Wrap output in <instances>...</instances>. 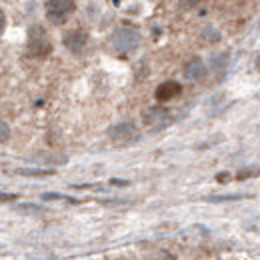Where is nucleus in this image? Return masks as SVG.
Wrapping results in <instances>:
<instances>
[{
	"label": "nucleus",
	"instance_id": "f257e3e1",
	"mask_svg": "<svg viewBox=\"0 0 260 260\" xmlns=\"http://www.w3.org/2000/svg\"><path fill=\"white\" fill-rule=\"evenodd\" d=\"M140 44V34L134 28H128V26H122V28H116L112 36H110V46L116 50V52H132L136 50Z\"/></svg>",
	"mask_w": 260,
	"mask_h": 260
},
{
	"label": "nucleus",
	"instance_id": "f03ea898",
	"mask_svg": "<svg viewBox=\"0 0 260 260\" xmlns=\"http://www.w3.org/2000/svg\"><path fill=\"white\" fill-rule=\"evenodd\" d=\"M52 44L48 40V34L42 26H30L28 30V44H26V52L30 56H46L50 54Z\"/></svg>",
	"mask_w": 260,
	"mask_h": 260
},
{
	"label": "nucleus",
	"instance_id": "7ed1b4c3",
	"mask_svg": "<svg viewBox=\"0 0 260 260\" xmlns=\"http://www.w3.org/2000/svg\"><path fill=\"white\" fill-rule=\"evenodd\" d=\"M74 0H48L46 2V16L54 24H62L66 18L74 12Z\"/></svg>",
	"mask_w": 260,
	"mask_h": 260
},
{
	"label": "nucleus",
	"instance_id": "20e7f679",
	"mask_svg": "<svg viewBox=\"0 0 260 260\" xmlns=\"http://www.w3.org/2000/svg\"><path fill=\"white\" fill-rule=\"evenodd\" d=\"M108 138L114 140V142H130L138 136V130L132 122H120V124H114L108 128Z\"/></svg>",
	"mask_w": 260,
	"mask_h": 260
},
{
	"label": "nucleus",
	"instance_id": "39448f33",
	"mask_svg": "<svg viewBox=\"0 0 260 260\" xmlns=\"http://www.w3.org/2000/svg\"><path fill=\"white\" fill-rule=\"evenodd\" d=\"M62 44L72 54H80L88 44V34L82 32V30H68L62 36Z\"/></svg>",
	"mask_w": 260,
	"mask_h": 260
},
{
	"label": "nucleus",
	"instance_id": "423d86ee",
	"mask_svg": "<svg viewBox=\"0 0 260 260\" xmlns=\"http://www.w3.org/2000/svg\"><path fill=\"white\" fill-rule=\"evenodd\" d=\"M180 90H182V86H180L176 80H166V82H162V84L156 88L154 96H156L158 102H168V100H172V98L178 96Z\"/></svg>",
	"mask_w": 260,
	"mask_h": 260
},
{
	"label": "nucleus",
	"instance_id": "0eeeda50",
	"mask_svg": "<svg viewBox=\"0 0 260 260\" xmlns=\"http://www.w3.org/2000/svg\"><path fill=\"white\" fill-rule=\"evenodd\" d=\"M144 122L148 124V126H158V124H162L166 122V118H168V110L164 108V106H150L146 112H144Z\"/></svg>",
	"mask_w": 260,
	"mask_h": 260
},
{
	"label": "nucleus",
	"instance_id": "6e6552de",
	"mask_svg": "<svg viewBox=\"0 0 260 260\" xmlns=\"http://www.w3.org/2000/svg\"><path fill=\"white\" fill-rule=\"evenodd\" d=\"M184 76L188 80H202L206 76V64L200 58H192L184 64Z\"/></svg>",
	"mask_w": 260,
	"mask_h": 260
},
{
	"label": "nucleus",
	"instance_id": "1a4fd4ad",
	"mask_svg": "<svg viewBox=\"0 0 260 260\" xmlns=\"http://www.w3.org/2000/svg\"><path fill=\"white\" fill-rule=\"evenodd\" d=\"M16 212L26 214V216H40V214H44L46 210H44V206H40V204L24 202V204H18V206H16Z\"/></svg>",
	"mask_w": 260,
	"mask_h": 260
},
{
	"label": "nucleus",
	"instance_id": "9d476101",
	"mask_svg": "<svg viewBox=\"0 0 260 260\" xmlns=\"http://www.w3.org/2000/svg\"><path fill=\"white\" fill-rule=\"evenodd\" d=\"M248 194H216V196H206V202H228V200H244Z\"/></svg>",
	"mask_w": 260,
	"mask_h": 260
},
{
	"label": "nucleus",
	"instance_id": "9b49d317",
	"mask_svg": "<svg viewBox=\"0 0 260 260\" xmlns=\"http://www.w3.org/2000/svg\"><path fill=\"white\" fill-rule=\"evenodd\" d=\"M200 38L206 40V42H218V40H220V32H218L214 26H206V28H202Z\"/></svg>",
	"mask_w": 260,
	"mask_h": 260
},
{
	"label": "nucleus",
	"instance_id": "f8f14e48",
	"mask_svg": "<svg viewBox=\"0 0 260 260\" xmlns=\"http://www.w3.org/2000/svg\"><path fill=\"white\" fill-rule=\"evenodd\" d=\"M18 174L40 178V176H50V174H54V172H52V170H42V168H20V170H18Z\"/></svg>",
	"mask_w": 260,
	"mask_h": 260
},
{
	"label": "nucleus",
	"instance_id": "ddd939ff",
	"mask_svg": "<svg viewBox=\"0 0 260 260\" xmlns=\"http://www.w3.org/2000/svg\"><path fill=\"white\" fill-rule=\"evenodd\" d=\"M42 200H66V202H70V204H78L76 198H70V196L60 194V192H44V194H42Z\"/></svg>",
	"mask_w": 260,
	"mask_h": 260
},
{
	"label": "nucleus",
	"instance_id": "4468645a",
	"mask_svg": "<svg viewBox=\"0 0 260 260\" xmlns=\"http://www.w3.org/2000/svg\"><path fill=\"white\" fill-rule=\"evenodd\" d=\"M258 174H260V168L258 166H252V168H242L236 174V178L238 180H246V178H252V176H258Z\"/></svg>",
	"mask_w": 260,
	"mask_h": 260
},
{
	"label": "nucleus",
	"instance_id": "2eb2a0df",
	"mask_svg": "<svg viewBox=\"0 0 260 260\" xmlns=\"http://www.w3.org/2000/svg\"><path fill=\"white\" fill-rule=\"evenodd\" d=\"M226 62H228V54L224 52V54H220V56H214L210 64H212V68H214V70H222V68L226 66Z\"/></svg>",
	"mask_w": 260,
	"mask_h": 260
},
{
	"label": "nucleus",
	"instance_id": "dca6fc26",
	"mask_svg": "<svg viewBox=\"0 0 260 260\" xmlns=\"http://www.w3.org/2000/svg\"><path fill=\"white\" fill-rule=\"evenodd\" d=\"M152 260H176V256L170 254L168 250H158V252L152 256Z\"/></svg>",
	"mask_w": 260,
	"mask_h": 260
},
{
	"label": "nucleus",
	"instance_id": "f3484780",
	"mask_svg": "<svg viewBox=\"0 0 260 260\" xmlns=\"http://www.w3.org/2000/svg\"><path fill=\"white\" fill-rule=\"evenodd\" d=\"M0 132H2V134H0V140H2V142H6V140H8V136H10V130H8V124H6V122H2V124H0Z\"/></svg>",
	"mask_w": 260,
	"mask_h": 260
},
{
	"label": "nucleus",
	"instance_id": "a211bd4d",
	"mask_svg": "<svg viewBox=\"0 0 260 260\" xmlns=\"http://www.w3.org/2000/svg\"><path fill=\"white\" fill-rule=\"evenodd\" d=\"M198 2H200V0H180V4H178V6H180L182 10H188V8H192V6H196Z\"/></svg>",
	"mask_w": 260,
	"mask_h": 260
},
{
	"label": "nucleus",
	"instance_id": "6ab92c4d",
	"mask_svg": "<svg viewBox=\"0 0 260 260\" xmlns=\"http://www.w3.org/2000/svg\"><path fill=\"white\" fill-rule=\"evenodd\" d=\"M110 184H114V186H128V180H120V178H112V180H110Z\"/></svg>",
	"mask_w": 260,
	"mask_h": 260
},
{
	"label": "nucleus",
	"instance_id": "aec40b11",
	"mask_svg": "<svg viewBox=\"0 0 260 260\" xmlns=\"http://www.w3.org/2000/svg\"><path fill=\"white\" fill-rule=\"evenodd\" d=\"M228 178H230V174H228V172H222V174H218V176H216V180H218V182H226Z\"/></svg>",
	"mask_w": 260,
	"mask_h": 260
},
{
	"label": "nucleus",
	"instance_id": "412c9836",
	"mask_svg": "<svg viewBox=\"0 0 260 260\" xmlns=\"http://www.w3.org/2000/svg\"><path fill=\"white\" fill-rule=\"evenodd\" d=\"M14 198H16V194H6V192H4V194H2V202H8V200H14Z\"/></svg>",
	"mask_w": 260,
	"mask_h": 260
}]
</instances>
